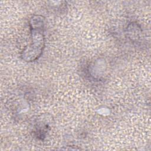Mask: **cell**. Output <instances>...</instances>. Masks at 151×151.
I'll list each match as a JSON object with an SVG mask.
<instances>
[{
  "label": "cell",
  "mask_w": 151,
  "mask_h": 151,
  "mask_svg": "<svg viewBox=\"0 0 151 151\" xmlns=\"http://www.w3.org/2000/svg\"><path fill=\"white\" fill-rule=\"evenodd\" d=\"M31 42L22 52L23 60L30 62L36 60L41 55L44 47V18L34 15L31 18Z\"/></svg>",
  "instance_id": "6da1fadb"
}]
</instances>
